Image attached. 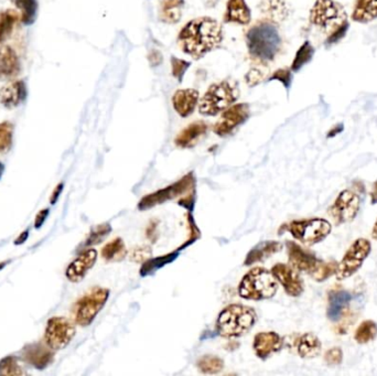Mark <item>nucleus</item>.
<instances>
[{"label":"nucleus","instance_id":"obj_6","mask_svg":"<svg viewBox=\"0 0 377 376\" xmlns=\"http://www.w3.org/2000/svg\"><path fill=\"white\" fill-rule=\"evenodd\" d=\"M109 298V290L103 287H94L82 296L73 306V320L80 327H89L95 320L98 314Z\"/></svg>","mask_w":377,"mask_h":376},{"label":"nucleus","instance_id":"obj_52","mask_svg":"<svg viewBox=\"0 0 377 376\" xmlns=\"http://www.w3.org/2000/svg\"><path fill=\"white\" fill-rule=\"evenodd\" d=\"M62 190H63V183H60V185H58V187L54 189V191L52 192V196H51L50 198L51 204H54V203H56V201L59 200L60 194L62 193Z\"/></svg>","mask_w":377,"mask_h":376},{"label":"nucleus","instance_id":"obj_45","mask_svg":"<svg viewBox=\"0 0 377 376\" xmlns=\"http://www.w3.org/2000/svg\"><path fill=\"white\" fill-rule=\"evenodd\" d=\"M342 361H343V352H342L341 348H339V346L329 349L324 354V362L327 363L329 366L340 365Z\"/></svg>","mask_w":377,"mask_h":376},{"label":"nucleus","instance_id":"obj_34","mask_svg":"<svg viewBox=\"0 0 377 376\" xmlns=\"http://www.w3.org/2000/svg\"><path fill=\"white\" fill-rule=\"evenodd\" d=\"M315 48L311 45L310 41H305L300 45V48L297 50L293 63H291V71L293 72H299L305 65H307L315 56Z\"/></svg>","mask_w":377,"mask_h":376},{"label":"nucleus","instance_id":"obj_11","mask_svg":"<svg viewBox=\"0 0 377 376\" xmlns=\"http://www.w3.org/2000/svg\"><path fill=\"white\" fill-rule=\"evenodd\" d=\"M76 333V325L67 318H51L45 327V343L54 351H60L70 344Z\"/></svg>","mask_w":377,"mask_h":376},{"label":"nucleus","instance_id":"obj_32","mask_svg":"<svg viewBox=\"0 0 377 376\" xmlns=\"http://www.w3.org/2000/svg\"><path fill=\"white\" fill-rule=\"evenodd\" d=\"M18 20L19 14L12 9H7L0 12V45L12 36L14 25L17 23Z\"/></svg>","mask_w":377,"mask_h":376},{"label":"nucleus","instance_id":"obj_40","mask_svg":"<svg viewBox=\"0 0 377 376\" xmlns=\"http://www.w3.org/2000/svg\"><path fill=\"white\" fill-rule=\"evenodd\" d=\"M336 267H338V264L335 261L325 263V261H322L321 264L319 265L316 272H313L311 277L315 281L322 283V281H327L328 278L334 275L335 272H336Z\"/></svg>","mask_w":377,"mask_h":376},{"label":"nucleus","instance_id":"obj_17","mask_svg":"<svg viewBox=\"0 0 377 376\" xmlns=\"http://www.w3.org/2000/svg\"><path fill=\"white\" fill-rule=\"evenodd\" d=\"M284 346V340L274 331L260 332L254 337L253 350L258 359L265 360L278 353Z\"/></svg>","mask_w":377,"mask_h":376},{"label":"nucleus","instance_id":"obj_12","mask_svg":"<svg viewBox=\"0 0 377 376\" xmlns=\"http://www.w3.org/2000/svg\"><path fill=\"white\" fill-rule=\"evenodd\" d=\"M251 117V107L247 103L233 104L222 113L221 117L214 126V132L218 137L232 135L238 127L242 126Z\"/></svg>","mask_w":377,"mask_h":376},{"label":"nucleus","instance_id":"obj_26","mask_svg":"<svg viewBox=\"0 0 377 376\" xmlns=\"http://www.w3.org/2000/svg\"><path fill=\"white\" fill-rule=\"evenodd\" d=\"M296 351L302 359H313L321 353V341L316 334L307 332L297 338L295 341Z\"/></svg>","mask_w":377,"mask_h":376},{"label":"nucleus","instance_id":"obj_29","mask_svg":"<svg viewBox=\"0 0 377 376\" xmlns=\"http://www.w3.org/2000/svg\"><path fill=\"white\" fill-rule=\"evenodd\" d=\"M260 9L269 19V21L273 23H282L289 14L285 0H263V3H260Z\"/></svg>","mask_w":377,"mask_h":376},{"label":"nucleus","instance_id":"obj_3","mask_svg":"<svg viewBox=\"0 0 377 376\" xmlns=\"http://www.w3.org/2000/svg\"><path fill=\"white\" fill-rule=\"evenodd\" d=\"M258 320L254 309L245 305H229L220 312L216 320V333L227 339L240 338L249 333Z\"/></svg>","mask_w":377,"mask_h":376},{"label":"nucleus","instance_id":"obj_53","mask_svg":"<svg viewBox=\"0 0 377 376\" xmlns=\"http://www.w3.org/2000/svg\"><path fill=\"white\" fill-rule=\"evenodd\" d=\"M343 130L344 126L342 124L335 125V126L332 127V128L330 130V132H328V138L335 137V136L339 135V134H341V132H343Z\"/></svg>","mask_w":377,"mask_h":376},{"label":"nucleus","instance_id":"obj_15","mask_svg":"<svg viewBox=\"0 0 377 376\" xmlns=\"http://www.w3.org/2000/svg\"><path fill=\"white\" fill-rule=\"evenodd\" d=\"M287 252L291 266L295 270L307 272L310 276L316 272L319 265L321 264V259H319L315 254L305 250L295 242H287Z\"/></svg>","mask_w":377,"mask_h":376},{"label":"nucleus","instance_id":"obj_25","mask_svg":"<svg viewBox=\"0 0 377 376\" xmlns=\"http://www.w3.org/2000/svg\"><path fill=\"white\" fill-rule=\"evenodd\" d=\"M282 250V244L280 242H260L256 246L253 247L246 255L245 265L249 266V265H254L256 263H262Z\"/></svg>","mask_w":377,"mask_h":376},{"label":"nucleus","instance_id":"obj_42","mask_svg":"<svg viewBox=\"0 0 377 376\" xmlns=\"http://www.w3.org/2000/svg\"><path fill=\"white\" fill-rule=\"evenodd\" d=\"M269 81H278L285 86L286 90H289L293 84V71L291 69L282 68L275 71L271 74Z\"/></svg>","mask_w":377,"mask_h":376},{"label":"nucleus","instance_id":"obj_46","mask_svg":"<svg viewBox=\"0 0 377 376\" xmlns=\"http://www.w3.org/2000/svg\"><path fill=\"white\" fill-rule=\"evenodd\" d=\"M187 226H189V239L187 242L183 243L181 247H180L179 250H183L185 247L190 246L192 243L196 241V239H200V231H198V226H196V221L193 220L192 215L190 213L187 214Z\"/></svg>","mask_w":377,"mask_h":376},{"label":"nucleus","instance_id":"obj_28","mask_svg":"<svg viewBox=\"0 0 377 376\" xmlns=\"http://www.w3.org/2000/svg\"><path fill=\"white\" fill-rule=\"evenodd\" d=\"M377 18V0H355L352 20L355 23H369Z\"/></svg>","mask_w":377,"mask_h":376},{"label":"nucleus","instance_id":"obj_43","mask_svg":"<svg viewBox=\"0 0 377 376\" xmlns=\"http://www.w3.org/2000/svg\"><path fill=\"white\" fill-rule=\"evenodd\" d=\"M349 28L350 23L347 20L345 23L339 25L338 28H335L332 32H330L329 36L327 37V40H325V45H335V43H340V41L345 37V34H347Z\"/></svg>","mask_w":377,"mask_h":376},{"label":"nucleus","instance_id":"obj_41","mask_svg":"<svg viewBox=\"0 0 377 376\" xmlns=\"http://www.w3.org/2000/svg\"><path fill=\"white\" fill-rule=\"evenodd\" d=\"M171 73L174 79L178 82H182L185 78L187 71L190 69L191 62L185 61L183 59H179L176 56H171Z\"/></svg>","mask_w":377,"mask_h":376},{"label":"nucleus","instance_id":"obj_38","mask_svg":"<svg viewBox=\"0 0 377 376\" xmlns=\"http://www.w3.org/2000/svg\"><path fill=\"white\" fill-rule=\"evenodd\" d=\"M14 141V125L10 121L0 123V154L9 152Z\"/></svg>","mask_w":377,"mask_h":376},{"label":"nucleus","instance_id":"obj_30","mask_svg":"<svg viewBox=\"0 0 377 376\" xmlns=\"http://www.w3.org/2000/svg\"><path fill=\"white\" fill-rule=\"evenodd\" d=\"M179 252L181 250H174L170 253L165 254L163 256H158L155 259H147L144 261L143 266L140 268V276L141 277H148V276L154 275L157 270H159L162 267L167 266L168 264H171L172 261L178 259L180 255Z\"/></svg>","mask_w":377,"mask_h":376},{"label":"nucleus","instance_id":"obj_4","mask_svg":"<svg viewBox=\"0 0 377 376\" xmlns=\"http://www.w3.org/2000/svg\"><path fill=\"white\" fill-rule=\"evenodd\" d=\"M240 97V87L235 81H221L207 89L198 103V112L203 116H218L232 106Z\"/></svg>","mask_w":377,"mask_h":376},{"label":"nucleus","instance_id":"obj_31","mask_svg":"<svg viewBox=\"0 0 377 376\" xmlns=\"http://www.w3.org/2000/svg\"><path fill=\"white\" fill-rule=\"evenodd\" d=\"M102 257L106 261H123L127 256L125 243L120 237L112 239L102 248Z\"/></svg>","mask_w":377,"mask_h":376},{"label":"nucleus","instance_id":"obj_7","mask_svg":"<svg viewBox=\"0 0 377 376\" xmlns=\"http://www.w3.org/2000/svg\"><path fill=\"white\" fill-rule=\"evenodd\" d=\"M293 239L305 245H316L327 239L332 231V225L328 220L312 219L296 220L286 226Z\"/></svg>","mask_w":377,"mask_h":376},{"label":"nucleus","instance_id":"obj_48","mask_svg":"<svg viewBox=\"0 0 377 376\" xmlns=\"http://www.w3.org/2000/svg\"><path fill=\"white\" fill-rule=\"evenodd\" d=\"M178 204L181 205L182 208H185V210L192 211L194 204H196V189L189 193L185 194V197H182L178 201Z\"/></svg>","mask_w":377,"mask_h":376},{"label":"nucleus","instance_id":"obj_9","mask_svg":"<svg viewBox=\"0 0 377 376\" xmlns=\"http://www.w3.org/2000/svg\"><path fill=\"white\" fill-rule=\"evenodd\" d=\"M194 189H196V177H194L193 172H189L172 185H168L165 188L160 189L158 191L145 196L138 203V210H150L157 205L182 197V196L189 193Z\"/></svg>","mask_w":377,"mask_h":376},{"label":"nucleus","instance_id":"obj_51","mask_svg":"<svg viewBox=\"0 0 377 376\" xmlns=\"http://www.w3.org/2000/svg\"><path fill=\"white\" fill-rule=\"evenodd\" d=\"M49 210L48 209H45V210L40 211L39 213L36 214V220H34V226L36 228H41L43 223H45V220L48 218Z\"/></svg>","mask_w":377,"mask_h":376},{"label":"nucleus","instance_id":"obj_33","mask_svg":"<svg viewBox=\"0 0 377 376\" xmlns=\"http://www.w3.org/2000/svg\"><path fill=\"white\" fill-rule=\"evenodd\" d=\"M14 6L21 12V23L25 25H34L38 14V1L36 0H12Z\"/></svg>","mask_w":377,"mask_h":376},{"label":"nucleus","instance_id":"obj_5","mask_svg":"<svg viewBox=\"0 0 377 376\" xmlns=\"http://www.w3.org/2000/svg\"><path fill=\"white\" fill-rule=\"evenodd\" d=\"M278 283L271 270L255 267L246 272L238 285V295L245 301H267L276 295Z\"/></svg>","mask_w":377,"mask_h":376},{"label":"nucleus","instance_id":"obj_27","mask_svg":"<svg viewBox=\"0 0 377 376\" xmlns=\"http://www.w3.org/2000/svg\"><path fill=\"white\" fill-rule=\"evenodd\" d=\"M185 0H160L159 19L168 25H176L181 20Z\"/></svg>","mask_w":377,"mask_h":376},{"label":"nucleus","instance_id":"obj_50","mask_svg":"<svg viewBox=\"0 0 377 376\" xmlns=\"http://www.w3.org/2000/svg\"><path fill=\"white\" fill-rule=\"evenodd\" d=\"M148 60L150 62L151 67L155 68V67L161 64L163 58H162V54H160L159 51L152 50L149 54Z\"/></svg>","mask_w":377,"mask_h":376},{"label":"nucleus","instance_id":"obj_19","mask_svg":"<svg viewBox=\"0 0 377 376\" xmlns=\"http://www.w3.org/2000/svg\"><path fill=\"white\" fill-rule=\"evenodd\" d=\"M200 93L194 89H181L172 95V106L176 114L182 118L192 115L200 103Z\"/></svg>","mask_w":377,"mask_h":376},{"label":"nucleus","instance_id":"obj_57","mask_svg":"<svg viewBox=\"0 0 377 376\" xmlns=\"http://www.w3.org/2000/svg\"><path fill=\"white\" fill-rule=\"evenodd\" d=\"M3 172H5V166L3 163H0V178L3 177Z\"/></svg>","mask_w":377,"mask_h":376},{"label":"nucleus","instance_id":"obj_13","mask_svg":"<svg viewBox=\"0 0 377 376\" xmlns=\"http://www.w3.org/2000/svg\"><path fill=\"white\" fill-rule=\"evenodd\" d=\"M360 209L361 199L358 194L351 190H344L330 207L329 214L334 220L335 224H344L353 221Z\"/></svg>","mask_w":377,"mask_h":376},{"label":"nucleus","instance_id":"obj_8","mask_svg":"<svg viewBox=\"0 0 377 376\" xmlns=\"http://www.w3.org/2000/svg\"><path fill=\"white\" fill-rule=\"evenodd\" d=\"M311 25L332 32L345 23L347 14L341 3L335 0H316L309 14Z\"/></svg>","mask_w":377,"mask_h":376},{"label":"nucleus","instance_id":"obj_56","mask_svg":"<svg viewBox=\"0 0 377 376\" xmlns=\"http://www.w3.org/2000/svg\"><path fill=\"white\" fill-rule=\"evenodd\" d=\"M372 237L377 241V220L374 226H373V231H372Z\"/></svg>","mask_w":377,"mask_h":376},{"label":"nucleus","instance_id":"obj_22","mask_svg":"<svg viewBox=\"0 0 377 376\" xmlns=\"http://www.w3.org/2000/svg\"><path fill=\"white\" fill-rule=\"evenodd\" d=\"M209 130L207 124L203 121H193L178 134L174 143L182 149L193 148Z\"/></svg>","mask_w":377,"mask_h":376},{"label":"nucleus","instance_id":"obj_47","mask_svg":"<svg viewBox=\"0 0 377 376\" xmlns=\"http://www.w3.org/2000/svg\"><path fill=\"white\" fill-rule=\"evenodd\" d=\"M151 255V248L149 246H138L133 250L130 253V259L137 263H144L149 259Z\"/></svg>","mask_w":377,"mask_h":376},{"label":"nucleus","instance_id":"obj_37","mask_svg":"<svg viewBox=\"0 0 377 376\" xmlns=\"http://www.w3.org/2000/svg\"><path fill=\"white\" fill-rule=\"evenodd\" d=\"M112 232V226L108 223H103V224L96 225L95 228L91 231L90 234L87 235V239L82 244V248L87 250L90 247L98 245L106 239L107 236Z\"/></svg>","mask_w":377,"mask_h":376},{"label":"nucleus","instance_id":"obj_36","mask_svg":"<svg viewBox=\"0 0 377 376\" xmlns=\"http://www.w3.org/2000/svg\"><path fill=\"white\" fill-rule=\"evenodd\" d=\"M196 366L203 374H218L224 368V361L216 355H203L196 362Z\"/></svg>","mask_w":377,"mask_h":376},{"label":"nucleus","instance_id":"obj_44","mask_svg":"<svg viewBox=\"0 0 377 376\" xmlns=\"http://www.w3.org/2000/svg\"><path fill=\"white\" fill-rule=\"evenodd\" d=\"M244 79H245L246 84L249 87L258 86L265 79V71L263 69L258 68V67L249 69Z\"/></svg>","mask_w":377,"mask_h":376},{"label":"nucleus","instance_id":"obj_49","mask_svg":"<svg viewBox=\"0 0 377 376\" xmlns=\"http://www.w3.org/2000/svg\"><path fill=\"white\" fill-rule=\"evenodd\" d=\"M158 225H159V221H151L149 223L148 226L146 228V236L149 241L152 242V243H156L157 239H158Z\"/></svg>","mask_w":377,"mask_h":376},{"label":"nucleus","instance_id":"obj_2","mask_svg":"<svg viewBox=\"0 0 377 376\" xmlns=\"http://www.w3.org/2000/svg\"><path fill=\"white\" fill-rule=\"evenodd\" d=\"M246 47L249 56L262 63L274 61L282 49L279 31L271 21H260L246 32Z\"/></svg>","mask_w":377,"mask_h":376},{"label":"nucleus","instance_id":"obj_1","mask_svg":"<svg viewBox=\"0 0 377 376\" xmlns=\"http://www.w3.org/2000/svg\"><path fill=\"white\" fill-rule=\"evenodd\" d=\"M224 39L223 27L211 17H198L183 25L178 34V45L193 60H201L218 48Z\"/></svg>","mask_w":377,"mask_h":376},{"label":"nucleus","instance_id":"obj_21","mask_svg":"<svg viewBox=\"0 0 377 376\" xmlns=\"http://www.w3.org/2000/svg\"><path fill=\"white\" fill-rule=\"evenodd\" d=\"M21 71L19 56L12 45L0 47V81L12 80Z\"/></svg>","mask_w":377,"mask_h":376},{"label":"nucleus","instance_id":"obj_39","mask_svg":"<svg viewBox=\"0 0 377 376\" xmlns=\"http://www.w3.org/2000/svg\"><path fill=\"white\" fill-rule=\"evenodd\" d=\"M25 371L21 368L19 361L16 357H3L0 361V375L18 376L25 375Z\"/></svg>","mask_w":377,"mask_h":376},{"label":"nucleus","instance_id":"obj_35","mask_svg":"<svg viewBox=\"0 0 377 376\" xmlns=\"http://www.w3.org/2000/svg\"><path fill=\"white\" fill-rule=\"evenodd\" d=\"M377 337V323L373 320H365L355 330L354 340L358 344H367Z\"/></svg>","mask_w":377,"mask_h":376},{"label":"nucleus","instance_id":"obj_55","mask_svg":"<svg viewBox=\"0 0 377 376\" xmlns=\"http://www.w3.org/2000/svg\"><path fill=\"white\" fill-rule=\"evenodd\" d=\"M29 232L28 231H25V232H23V233L20 234L19 237H18L16 241H14V244L16 245H21L23 243H25V241H27V239H28Z\"/></svg>","mask_w":377,"mask_h":376},{"label":"nucleus","instance_id":"obj_16","mask_svg":"<svg viewBox=\"0 0 377 376\" xmlns=\"http://www.w3.org/2000/svg\"><path fill=\"white\" fill-rule=\"evenodd\" d=\"M98 261V252L94 248H87L78 254L74 261L67 266L65 277L71 283H80L83 281L87 272L92 270Z\"/></svg>","mask_w":377,"mask_h":376},{"label":"nucleus","instance_id":"obj_14","mask_svg":"<svg viewBox=\"0 0 377 376\" xmlns=\"http://www.w3.org/2000/svg\"><path fill=\"white\" fill-rule=\"evenodd\" d=\"M276 281L282 285L287 295L290 297H299L304 294L305 285L298 270L286 264H276L271 268Z\"/></svg>","mask_w":377,"mask_h":376},{"label":"nucleus","instance_id":"obj_18","mask_svg":"<svg viewBox=\"0 0 377 376\" xmlns=\"http://www.w3.org/2000/svg\"><path fill=\"white\" fill-rule=\"evenodd\" d=\"M21 357L36 370H45L54 362V353L45 343H30L23 349Z\"/></svg>","mask_w":377,"mask_h":376},{"label":"nucleus","instance_id":"obj_23","mask_svg":"<svg viewBox=\"0 0 377 376\" xmlns=\"http://www.w3.org/2000/svg\"><path fill=\"white\" fill-rule=\"evenodd\" d=\"M223 21L225 23L240 25H249L251 21V10L246 0H227Z\"/></svg>","mask_w":377,"mask_h":376},{"label":"nucleus","instance_id":"obj_54","mask_svg":"<svg viewBox=\"0 0 377 376\" xmlns=\"http://www.w3.org/2000/svg\"><path fill=\"white\" fill-rule=\"evenodd\" d=\"M371 202L372 204H377V180L373 185V188H372Z\"/></svg>","mask_w":377,"mask_h":376},{"label":"nucleus","instance_id":"obj_20","mask_svg":"<svg viewBox=\"0 0 377 376\" xmlns=\"http://www.w3.org/2000/svg\"><path fill=\"white\" fill-rule=\"evenodd\" d=\"M28 96V89L23 80L12 81L0 90V104L7 110H14L23 104Z\"/></svg>","mask_w":377,"mask_h":376},{"label":"nucleus","instance_id":"obj_24","mask_svg":"<svg viewBox=\"0 0 377 376\" xmlns=\"http://www.w3.org/2000/svg\"><path fill=\"white\" fill-rule=\"evenodd\" d=\"M352 301L351 292L347 290H335L329 295V305L327 309V317L332 322H338Z\"/></svg>","mask_w":377,"mask_h":376},{"label":"nucleus","instance_id":"obj_10","mask_svg":"<svg viewBox=\"0 0 377 376\" xmlns=\"http://www.w3.org/2000/svg\"><path fill=\"white\" fill-rule=\"evenodd\" d=\"M371 250L372 244L369 239L363 237L355 239L336 267L335 275L339 281H343L356 274L361 267L363 266L364 261L371 254Z\"/></svg>","mask_w":377,"mask_h":376}]
</instances>
